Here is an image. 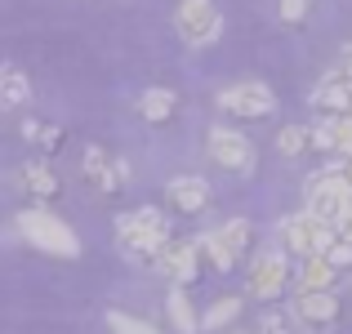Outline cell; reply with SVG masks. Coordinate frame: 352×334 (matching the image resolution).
<instances>
[{"instance_id":"cell-20","label":"cell","mask_w":352,"mask_h":334,"mask_svg":"<svg viewBox=\"0 0 352 334\" xmlns=\"http://www.w3.org/2000/svg\"><path fill=\"white\" fill-rule=\"evenodd\" d=\"M23 138H27V143H36L41 152H58L67 134H63L58 125H50V120H32V116H27L23 120Z\"/></svg>"},{"instance_id":"cell-24","label":"cell","mask_w":352,"mask_h":334,"mask_svg":"<svg viewBox=\"0 0 352 334\" xmlns=\"http://www.w3.org/2000/svg\"><path fill=\"white\" fill-rule=\"evenodd\" d=\"M107 330H112V334H161L156 326H147V321L129 317V312H107Z\"/></svg>"},{"instance_id":"cell-12","label":"cell","mask_w":352,"mask_h":334,"mask_svg":"<svg viewBox=\"0 0 352 334\" xmlns=\"http://www.w3.org/2000/svg\"><path fill=\"white\" fill-rule=\"evenodd\" d=\"M165 201H170L179 214H201L210 205V183L197 174H179V179L165 183Z\"/></svg>"},{"instance_id":"cell-28","label":"cell","mask_w":352,"mask_h":334,"mask_svg":"<svg viewBox=\"0 0 352 334\" xmlns=\"http://www.w3.org/2000/svg\"><path fill=\"white\" fill-rule=\"evenodd\" d=\"M335 76L352 85V45H344V49H339V71H335Z\"/></svg>"},{"instance_id":"cell-18","label":"cell","mask_w":352,"mask_h":334,"mask_svg":"<svg viewBox=\"0 0 352 334\" xmlns=\"http://www.w3.org/2000/svg\"><path fill=\"white\" fill-rule=\"evenodd\" d=\"M241 294H223V299H214L206 312L197 317V330H223V326H232V321L241 317Z\"/></svg>"},{"instance_id":"cell-23","label":"cell","mask_w":352,"mask_h":334,"mask_svg":"<svg viewBox=\"0 0 352 334\" xmlns=\"http://www.w3.org/2000/svg\"><path fill=\"white\" fill-rule=\"evenodd\" d=\"M330 156L352 161V116H335V120H330Z\"/></svg>"},{"instance_id":"cell-2","label":"cell","mask_w":352,"mask_h":334,"mask_svg":"<svg viewBox=\"0 0 352 334\" xmlns=\"http://www.w3.org/2000/svg\"><path fill=\"white\" fill-rule=\"evenodd\" d=\"M116 241H120V249H125V254L147 258V263H152V258L161 254V245L170 241V219H165L156 205L125 210V214L116 219Z\"/></svg>"},{"instance_id":"cell-10","label":"cell","mask_w":352,"mask_h":334,"mask_svg":"<svg viewBox=\"0 0 352 334\" xmlns=\"http://www.w3.org/2000/svg\"><path fill=\"white\" fill-rule=\"evenodd\" d=\"M285 281H290V263H285L281 249H263V254L250 263V294H254V299L272 303L276 294L285 290Z\"/></svg>"},{"instance_id":"cell-13","label":"cell","mask_w":352,"mask_h":334,"mask_svg":"<svg viewBox=\"0 0 352 334\" xmlns=\"http://www.w3.org/2000/svg\"><path fill=\"white\" fill-rule=\"evenodd\" d=\"M308 103L321 107L326 116H352V85H348V80H339V76H326L308 94Z\"/></svg>"},{"instance_id":"cell-21","label":"cell","mask_w":352,"mask_h":334,"mask_svg":"<svg viewBox=\"0 0 352 334\" xmlns=\"http://www.w3.org/2000/svg\"><path fill=\"white\" fill-rule=\"evenodd\" d=\"M214 236H219V241H223V245L241 258V254L250 249V241H254V227H250V219H228L223 227H214Z\"/></svg>"},{"instance_id":"cell-8","label":"cell","mask_w":352,"mask_h":334,"mask_svg":"<svg viewBox=\"0 0 352 334\" xmlns=\"http://www.w3.org/2000/svg\"><path fill=\"white\" fill-rule=\"evenodd\" d=\"M281 236H285V249H290V254L308 258V254H326L339 232H330L326 223H317L312 214H290L281 223Z\"/></svg>"},{"instance_id":"cell-15","label":"cell","mask_w":352,"mask_h":334,"mask_svg":"<svg viewBox=\"0 0 352 334\" xmlns=\"http://www.w3.org/2000/svg\"><path fill=\"white\" fill-rule=\"evenodd\" d=\"M18 183H23L27 192H32L36 201H50V197H58V174L50 170V161H27L23 170H18Z\"/></svg>"},{"instance_id":"cell-25","label":"cell","mask_w":352,"mask_h":334,"mask_svg":"<svg viewBox=\"0 0 352 334\" xmlns=\"http://www.w3.org/2000/svg\"><path fill=\"white\" fill-rule=\"evenodd\" d=\"M258 334H294V317L290 312H281V308H267L263 317H258Z\"/></svg>"},{"instance_id":"cell-1","label":"cell","mask_w":352,"mask_h":334,"mask_svg":"<svg viewBox=\"0 0 352 334\" xmlns=\"http://www.w3.org/2000/svg\"><path fill=\"white\" fill-rule=\"evenodd\" d=\"M303 197H308V210H303V214L326 223L330 232H339L352 219V188L344 183V174H339V161L326 165V170H317V174H308Z\"/></svg>"},{"instance_id":"cell-14","label":"cell","mask_w":352,"mask_h":334,"mask_svg":"<svg viewBox=\"0 0 352 334\" xmlns=\"http://www.w3.org/2000/svg\"><path fill=\"white\" fill-rule=\"evenodd\" d=\"M23 103H32V80H27V71L14 67V63H0V111L23 107Z\"/></svg>"},{"instance_id":"cell-5","label":"cell","mask_w":352,"mask_h":334,"mask_svg":"<svg viewBox=\"0 0 352 334\" xmlns=\"http://www.w3.org/2000/svg\"><path fill=\"white\" fill-rule=\"evenodd\" d=\"M206 147H210V156H214V165H223V170H232V174H254V165H258L254 143L232 125H214L206 134Z\"/></svg>"},{"instance_id":"cell-26","label":"cell","mask_w":352,"mask_h":334,"mask_svg":"<svg viewBox=\"0 0 352 334\" xmlns=\"http://www.w3.org/2000/svg\"><path fill=\"white\" fill-rule=\"evenodd\" d=\"M308 9H312V0H276V18L285 27H299L308 18Z\"/></svg>"},{"instance_id":"cell-30","label":"cell","mask_w":352,"mask_h":334,"mask_svg":"<svg viewBox=\"0 0 352 334\" xmlns=\"http://www.w3.org/2000/svg\"><path fill=\"white\" fill-rule=\"evenodd\" d=\"M339 236H344V241H348V245H352V219L344 223V227H339Z\"/></svg>"},{"instance_id":"cell-29","label":"cell","mask_w":352,"mask_h":334,"mask_svg":"<svg viewBox=\"0 0 352 334\" xmlns=\"http://www.w3.org/2000/svg\"><path fill=\"white\" fill-rule=\"evenodd\" d=\"M339 174H344V183L352 188V161H339Z\"/></svg>"},{"instance_id":"cell-11","label":"cell","mask_w":352,"mask_h":334,"mask_svg":"<svg viewBox=\"0 0 352 334\" xmlns=\"http://www.w3.org/2000/svg\"><path fill=\"white\" fill-rule=\"evenodd\" d=\"M294 321H303V326L321 330V326H335L339 317V299L335 290H308V294H294Z\"/></svg>"},{"instance_id":"cell-27","label":"cell","mask_w":352,"mask_h":334,"mask_svg":"<svg viewBox=\"0 0 352 334\" xmlns=\"http://www.w3.org/2000/svg\"><path fill=\"white\" fill-rule=\"evenodd\" d=\"M321 258H326V263L335 267V272H344V267H352V245H348L344 236H335V241H330V249H326Z\"/></svg>"},{"instance_id":"cell-7","label":"cell","mask_w":352,"mask_h":334,"mask_svg":"<svg viewBox=\"0 0 352 334\" xmlns=\"http://www.w3.org/2000/svg\"><path fill=\"white\" fill-rule=\"evenodd\" d=\"M80 174H85V183L94 192H103V197H116V192L129 183V165L120 161V156H112L107 147H98V143L85 147V156H80Z\"/></svg>"},{"instance_id":"cell-22","label":"cell","mask_w":352,"mask_h":334,"mask_svg":"<svg viewBox=\"0 0 352 334\" xmlns=\"http://www.w3.org/2000/svg\"><path fill=\"white\" fill-rule=\"evenodd\" d=\"M276 152H281L285 161H299L303 152H312L308 147V125H281L276 129Z\"/></svg>"},{"instance_id":"cell-3","label":"cell","mask_w":352,"mask_h":334,"mask_svg":"<svg viewBox=\"0 0 352 334\" xmlns=\"http://www.w3.org/2000/svg\"><path fill=\"white\" fill-rule=\"evenodd\" d=\"M14 223H18V232H23L36 249H45V254H63V258L80 254V236L58 214H50V210H23Z\"/></svg>"},{"instance_id":"cell-4","label":"cell","mask_w":352,"mask_h":334,"mask_svg":"<svg viewBox=\"0 0 352 334\" xmlns=\"http://www.w3.org/2000/svg\"><path fill=\"white\" fill-rule=\"evenodd\" d=\"M174 27H179V36L192 49H206V45H214L223 36V14H219L214 0H179Z\"/></svg>"},{"instance_id":"cell-19","label":"cell","mask_w":352,"mask_h":334,"mask_svg":"<svg viewBox=\"0 0 352 334\" xmlns=\"http://www.w3.org/2000/svg\"><path fill=\"white\" fill-rule=\"evenodd\" d=\"M165 312H170V321H174L179 334H197V308H192V299L179 290V285H174L170 299H165Z\"/></svg>"},{"instance_id":"cell-9","label":"cell","mask_w":352,"mask_h":334,"mask_svg":"<svg viewBox=\"0 0 352 334\" xmlns=\"http://www.w3.org/2000/svg\"><path fill=\"white\" fill-rule=\"evenodd\" d=\"M152 263L183 290V285H192V281L201 276V249H197V241H174V236H170Z\"/></svg>"},{"instance_id":"cell-16","label":"cell","mask_w":352,"mask_h":334,"mask_svg":"<svg viewBox=\"0 0 352 334\" xmlns=\"http://www.w3.org/2000/svg\"><path fill=\"white\" fill-rule=\"evenodd\" d=\"M174 111H179V94H174V89L152 85V89H143V94H138V116L152 120V125H165Z\"/></svg>"},{"instance_id":"cell-6","label":"cell","mask_w":352,"mask_h":334,"mask_svg":"<svg viewBox=\"0 0 352 334\" xmlns=\"http://www.w3.org/2000/svg\"><path fill=\"white\" fill-rule=\"evenodd\" d=\"M219 107H223L228 116H241V120H263V116L276 111V94L263 80H241V85L219 89Z\"/></svg>"},{"instance_id":"cell-17","label":"cell","mask_w":352,"mask_h":334,"mask_svg":"<svg viewBox=\"0 0 352 334\" xmlns=\"http://www.w3.org/2000/svg\"><path fill=\"white\" fill-rule=\"evenodd\" d=\"M335 267L326 263L321 254H308V258H299V272H294V285H299V294H308V290H330L335 285Z\"/></svg>"}]
</instances>
